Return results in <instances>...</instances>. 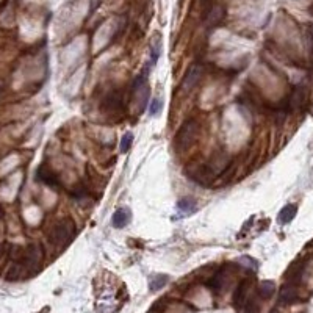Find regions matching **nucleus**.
<instances>
[{"instance_id": "f03ea898", "label": "nucleus", "mask_w": 313, "mask_h": 313, "mask_svg": "<svg viewBox=\"0 0 313 313\" xmlns=\"http://www.w3.org/2000/svg\"><path fill=\"white\" fill-rule=\"evenodd\" d=\"M74 235H75V224L71 218H66V219L58 221L52 227L51 234H49V240L55 246H64V244L71 243Z\"/></svg>"}, {"instance_id": "6e6552de", "label": "nucleus", "mask_w": 313, "mask_h": 313, "mask_svg": "<svg viewBox=\"0 0 313 313\" xmlns=\"http://www.w3.org/2000/svg\"><path fill=\"white\" fill-rule=\"evenodd\" d=\"M298 298V290L293 284H285L281 291H279V302L281 304H291Z\"/></svg>"}, {"instance_id": "9b49d317", "label": "nucleus", "mask_w": 313, "mask_h": 313, "mask_svg": "<svg viewBox=\"0 0 313 313\" xmlns=\"http://www.w3.org/2000/svg\"><path fill=\"white\" fill-rule=\"evenodd\" d=\"M296 213H298V207L293 205V204H288L281 211H279L277 221L281 222V224H288V222L293 221V218L296 216Z\"/></svg>"}, {"instance_id": "9d476101", "label": "nucleus", "mask_w": 313, "mask_h": 313, "mask_svg": "<svg viewBox=\"0 0 313 313\" xmlns=\"http://www.w3.org/2000/svg\"><path fill=\"white\" fill-rule=\"evenodd\" d=\"M130 219H131V213L128 208H125V207L118 208L113 215V226L116 229H122L130 222Z\"/></svg>"}, {"instance_id": "dca6fc26", "label": "nucleus", "mask_w": 313, "mask_h": 313, "mask_svg": "<svg viewBox=\"0 0 313 313\" xmlns=\"http://www.w3.org/2000/svg\"><path fill=\"white\" fill-rule=\"evenodd\" d=\"M131 144H133V133H130V131H127V133H124L122 140H121V146H119V149L122 154H127L130 151V147Z\"/></svg>"}, {"instance_id": "aec40b11", "label": "nucleus", "mask_w": 313, "mask_h": 313, "mask_svg": "<svg viewBox=\"0 0 313 313\" xmlns=\"http://www.w3.org/2000/svg\"><path fill=\"white\" fill-rule=\"evenodd\" d=\"M4 255V241H0V257Z\"/></svg>"}, {"instance_id": "0eeeda50", "label": "nucleus", "mask_w": 313, "mask_h": 313, "mask_svg": "<svg viewBox=\"0 0 313 313\" xmlns=\"http://www.w3.org/2000/svg\"><path fill=\"white\" fill-rule=\"evenodd\" d=\"M224 14H226V11H224V8L221 5H213L208 10L207 16H205L207 27H216L224 19Z\"/></svg>"}, {"instance_id": "f8f14e48", "label": "nucleus", "mask_w": 313, "mask_h": 313, "mask_svg": "<svg viewBox=\"0 0 313 313\" xmlns=\"http://www.w3.org/2000/svg\"><path fill=\"white\" fill-rule=\"evenodd\" d=\"M251 290V282L244 281L238 285L237 291H235V304L237 305H246V299H248V293Z\"/></svg>"}, {"instance_id": "39448f33", "label": "nucleus", "mask_w": 313, "mask_h": 313, "mask_svg": "<svg viewBox=\"0 0 313 313\" xmlns=\"http://www.w3.org/2000/svg\"><path fill=\"white\" fill-rule=\"evenodd\" d=\"M229 163H230V157L226 155V154H216L215 157H213L210 160V163L207 164V168L210 169V172L213 175H219L227 166H229Z\"/></svg>"}, {"instance_id": "423d86ee", "label": "nucleus", "mask_w": 313, "mask_h": 313, "mask_svg": "<svg viewBox=\"0 0 313 313\" xmlns=\"http://www.w3.org/2000/svg\"><path fill=\"white\" fill-rule=\"evenodd\" d=\"M36 177L38 180H41L42 184L49 185V187H58L60 185V180L57 177V174L47 166V164H41L36 171Z\"/></svg>"}, {"instance_id": "1a4fd4ad", "label": "nucleus", "mask_w": 313, "mask_h": 313, "mask_svg": "<svg viewBox=\"0 0 313 313\" xmlns=\"http://www.w3.org/2000/svg\"><path fill=\"white\" fill-rule=\"evenodd\" d=\"M24 271H25L24 261L13 260V263L8 266V270L5 273V279H7V281H18V279H21L24 276Z\"/></svg>"}, {"instance_id": "f3484780", "label": "nucleus", "mask_w": 313, "mask_h": 313, "mask_svg": "<svg viewBox=\"0 0 313 313\" xmlns=\"http://www.w3.org/2000/svg\"><path fill=\"white\" fill-rule=\"evenodd\" d=\"M163 110V102H161V99H157L154 97L151 104H149V114L151 116H158V114L161 113Z\"/></svg>"}, {"instance_id": "6ab92c4d", "label": "nucleus", "mask_w": 313, "mask_h": 313, "mask_svg": "<svg viewBox=\"0 0 313 313\" xmlns=\"http://www.w3.org/2000/svg\"><path fill=\"white\" fill-rule=\"evenodd\" d=\"M240 263H248V266H246V268H249V270H255L257 266V261L254 260V258H251V257H241L240 258Z\"/></svg>"}, {"instance_id": "5701e85b", "label": "nucleus", "mask_w": 313, "mask_h": 313, "mask_svg": "<svg viewBox=\"0 0 313 313\" xmlns=\"http://www.w3.org/2000/svg\"><path fill=\"white\" fill-rule=\"evenodd\" d=\"M202 2H208V0H202Z\"/></svg>"}, {"instance_id": "412c9836", "label": "nucleus", "mask_w": 313, "mask_h": 313, "mask_svg": "<svg viewBox=\"0 0 313 313\" xmlns=\"http://www.w3.org/2000/svg\"><path fill=\"white\" fill-rule=\"evenodd\" d=\"M270 313H279V311H277V310H271Z\"/></svg>"}, {"instance_id": "f257e3e1", "label": "nucleus", "mask_w": 313, "mask_h": 313, "mask_svg": "<svg viewBox=\"0 0 313 313\" xmlns=\"http://www.w3.org/2000/svg\"><path fill=\"white\" fill-rule=\"evenodd\" d=\"M201 125L196 119H187L182 125H180L177 135H175V147L177 151H187L196 143L197 137H199Z\"/></svg>"}, {"instance_id": "b1692460", "label": "nucleus", "mask_w": 313, "mask_h": 313, "mask_svg": "<svg viewBox=\"0 0 313 313\" xmlns=\"http://www.w3.org/2000/svg\"><path fill=\"white\" fill-rule=\"evenodd\" d=\"M0 91H2V88H0Z\"/></svg>"}, {"instance_id": "4be33fe9", "label": "nucleus", "mask_w": 313, "mask_h": 313, "mask_svg": "<svg viewBox=\"0 0 313 313\" xmlns=\"http://www.w3.org/2000/svg\"><path fill=\"white\" fill-rule=\"evenodd\" d=\"M0 218H2V208H0Z\"/></svg>"}, {"instance_id": "7ed1b4c3", "label": "nucleus", "mask_w": 313, "mask_h": 313, "mask_svg": "<svg viewBox=\"0 0 313 313\" xmlns=\"http://www.w3.org/2000/svg\"><path fill=\"white\" fill-rule=\"evenodd\" d=\"M42 261V248L39 243H30L24 252V265L30 271H36Z\"/></svg>"}, {"instance_id": "4468645a", "label": "nucleus", "mask_w": 313, "mask_h": 313, "mask_svg": "<svg viewBox=\"0 0 313 313\" xmlns=\"http://www.w3.org/2000/svg\"><path fill=\"white\" fill-rule=\"evenodd\" d=\"M274 291H276V285L271 281H263L258 287V294L265 299H270L271 296L274 294Z\"/></svg>"}, {"instance_id": "a211bd4d", "label": "nucleus", "mask_w": 313, "mask_h": 313, "mask_svg": "<svg viewBox=\"0 0 313 313\" xmlns=\"http://www.w3.org/2000/svg\"><path fill=\"white\" fill-rule=\"evenodd\" d=\"M307 39H308V49H310V57L313 60V25L308 27L307 30Z\"/></svg>"}, {"instance_id": "ddd939ff", "label": "nucleus", "mask_w": 313, "mask_h": 313, "mask_svg": "<svg viewBox=\"0 0 313 313\" xmlns=\"http://www.w3.org/2000/svg\"><path fill=\"white\" fill-rule=\"evenodd\" d=\"M177 210L182 213V215H191V213L197 211V202L191 197H184L177 202Z\"/></svg>"}, {"instance_id": "2eb2a0df", "label": "nucleus", "mask_w": 313, "mask_h": 313, "mask_svg": "<svg viewBox=\"0 0 313 313\" xmlns=\"http://www.w3.org/2000/svg\"><path fill=\"white\" fill-rule=\"evenodd\" d=\"M168 284V276H164V274H157L155 277H152V281H151V290L152 291H157L160 288H163L164 285Z\"/></svg>"}, {"instance_id": "20e7f679", "label": "nucleus", "mask_w": 313, "mask_h": 313, "mask_svg": "<svg viewBox=\"0 0 313 313\" xmlns=\"http://www.w3.org/2000/svg\"><path fill=\"white\" fill-rule=\"evenodd\" d=\"M204 77V68L201 64H194L191 68L187 71V74L184 75L182 78V83H180V90L184 93H190L191 90H194L197 85H199V81L202 80Z\"/></svg>"}]
</instances>
